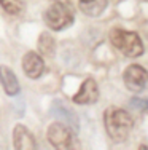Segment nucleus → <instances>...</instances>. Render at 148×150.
<instances>
[{"instance_id":"1","label":"nucleus","mask_w":148,"mask_h":150,"mask_svg":"<svg viewBox=\"0 0 148 150\" xmlns=\"http://www.w3.org/2000/svg\"><path fill=\"white\" fill-rule=\"evenodd\" d=\"M104 126L108 137L116 144H121L131 134L134 128V120L128 110L116 105H110L104 112Z\"/></svg>"},{"instance_id":"2","label":"nucleus","mask_w":148,"mask_h":150,"mask_svg":"<svg viewBox=\"0 0 148 150\" xmlns=\"http://www.w3.org/2000/svg\"><path fill=\"white\" fill-rule=\"evenodd\" d=\"M45 24L54 32L70 27L75 21V10L67 0H53L43 15Z\"/></svg>"},{"instance_id":"3","label":"nucleus","mask_w":148,"mask_h":150,"mask_svg":"<svg viewBox=\"0 0 148 150\" xmlns=\"http://www.w3.org/2000/svg\"><path fill=\"white\" fill-rule=\"evenodd\" d=\"M108 37H110L112 45L119 53H123L126 58H139L145 51L142 38L135 32L121 29V27H113L108 34Z\"/></svg>"},{"instance_id":"4","label":"nucleus","mask_w":148,"mask_h":150,"mask_svg":"<svg viewBox=\"0 0 148 150\" xmlns=\"http://www.w3.org/2000/svg\"><path fill=\"white\" fill-rule=\"evenodd\" d=\"M126 88L132 93H143L148 90V70L140 64H131L123 74Z\"/></svg>"},{"instance_id":"5","label":"nucleus","mask_w":148,"mask_h":150,"mask_svg":"<svg viewBox=\"0 0 148 150\" xmlns=\"http://www.w3.org/2000/svg\"><path fill=\"white\" fill-rule=\"evenodd\" d=\"M73 131L62 121L51 123L48 128V141L56 149H70L73 145Z\"/></svg>"},{"instance_id":"6","label":"nucleus","mask_w":148,"mask_h":150,"mask_svg":"<svg viewBox=\"0 0 148 150\" xmlns=\"http://www.w3.org/2000/svg\"><path fill=\"white\" fill-rule=\"evenodd\" d=\"M51 115L54 118H58L59 121H62L64 125L70 128L73 133H78L80 129V118L70 107H67L64 102L61 101H54L51 104Z\"/></svg>"},{"instance_id":"7","label":"nucleus","mask_w":148,"mask_h":150,"mask_svg":"<svg viewBox=\"0 0 148 150\" xmlns=\"http://www.w3.org/2000/svg\"><path fill=\"white\" fill-rule=\"evenodd\" d=\"M97 99H99V86L96 80L94 78H86L80 85V90L73 94L72 101L80 105H91L94 102H97Z\"/></svg>"},{"instance_id":"8","label":"nucleus","mask_w":148,"mask_h":150,"mask_svg":"<svg viewBox=\"0 0 148 150\" xmlns=\"http://www.w3.org/2000/svg\"><path fill=\"white\" fill-rule=\"evenodd\" d=\"M22 70L26 74V77L37 80L40 78L45 72V61L38 53L35 51H29L24 54L22 58Z\"/></svg>"},{"instance_id":"9","label":"nucleus","mask_w":148,"mask_h":150,"mask_svg":"<svg viewBox=\"0 0 148 150\" xmlns=\"http://www.w3.org/2000/svg\"><path fill=\"white\" fill-rule=\"evenodd\" d=\"M13 145L19 150H34L37 149V142L29 129L24 125L18 123L13 128Z\"/></svg>"},{"instance_id":"10","label":"nucleus","mask_w":148,"mask_h":150,"mask_svg":"<svg viewBox=\"0 0 148 150\" xmlns=\"http://www.w3.org/2000/svg\"><path fill=\"white\" fill-rule=\"evenodd\" d=\"M0 83L3 86V91L8 96H18L21 91V85L16 74L8 66H0Z\"/></svg>"},{"instance_id":"11","label":"nucleus","mask_w":148,"mask_h":150,"mask_svg":"<svg viewBox=\"0 0 148 150\" xmlns=\"http://www.w3.org/2000/svg\"><path fill=\"white\" fill-rule=\"evenodd\" d=\"M80 11L89 18H97L107 10L108 0H78Z\"/></svg>"},{"instance_id":"12","label":"nucleus","mask_w":148,"mask_h":150,"mask_svg":"<svg viewBox=\"0 0 148 150\" xmlns=\"http://www.w3.org/2000/svg\"><path fill=\"white\" fill-rule=\"evenodd\" d=\"M38 50L43 56H53L56 51V42L53 38L51 34L48 32H41V35L38 37Z\"/></svg>"},{"instance_id":"13","label":"nucleus","mask_w":148,"mask_h":150,"mask_svg":"<svg viewBox=\"0 0 148 150\" xmlns=\"http://www.w3.org/2000/svg\"><path fill=\"white\" fill-rule=\"evenodd\" d=\"M0 6L3 11H6L11 16H18L26 8V0H0Z\"/></svg>"},{"instance_id":"14","label":"nucleus","mask_w":148,"mask_h":150,"mask_svg":"<svg viewBox=\"0 0 148 150\" xmlns=\"http://www.w3.org/2000/svg\"><path fill=\"white\" fill-rule=\"evenodd\" d=\"M131 107L139 112H148V99L145 98H132L131 99Z\"/></svg>"}]
</instances>
